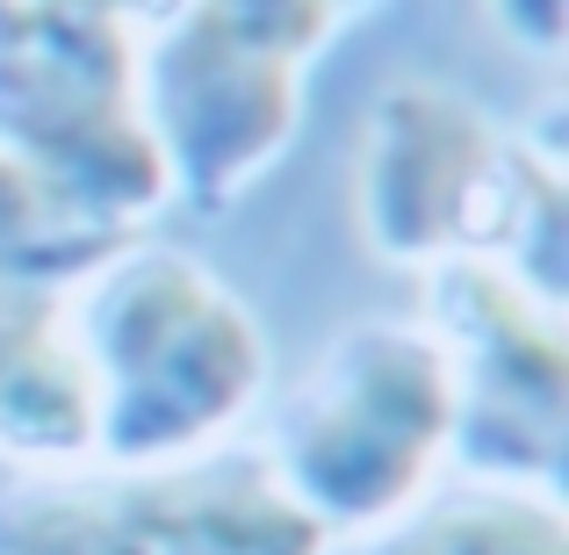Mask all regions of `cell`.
Segmentation results:
<instances>
[{"instance_id":"cell-1","label":"cell","mask_w":569,"mask_h":555,"mask_svg":"<svg viewBox=\"0 0 569 555\" xmlns=\"http://www.w3.org/2000/svg\"><path fill=\"white\" fill-rule=\"evenodd\" d=\"M66 325L94 389V462L109 476L223 455L267 397V333L181 246H116L66 289Z\"/></svg>"},{"instance_id":"cell-2","label":"cell","mask_w":569,"mask_h":555,"mask_svg":"<svg viewBox=\"0 0 569 555\" xmlns=\"http://www.w3.org/2000/svg\"><path fill=\"white\" fill-rule=\"evenodd\" d=\"M447 361L418 318H361L318 347L267 426L260 469L325 534L368 542L447 469Z\"/></svg>"},{"instance_id":"cell-3","label":"cell","mask_w":569,"mask_h":555,"mask_svg":"<svg viewBox=\"0 0 569 555\" xmlns=\"http://www.w3.org/2000/svg\"><path fill=\"white\" fill-rule=\"evenodd\" d=\"M418 325L447 361V469L461 484L562 498L569 469V339L498 260L447 252L418 275Z\"/></svg>"},{"instance_id":"cell-4","label":"cell","mask_w":569,"mask_h":555,"mask_svg":"<svg viewBox=\"0 0 569 555\" xmlns=\"http://www.w3.org/2000/svg\"><path fill=\"white\" fill-rule=\"evenodd\" d=\"M130 101L173 202L231 209L289 152L303 123V66L231 37L202 0H181L167 22L144 29L130 58Z\"/></svg>"},{"instance_id":"cell-5","label":"cell","mask_w":569,"mask_h":555,"mask_svg":"<svg viewBox=\"0 0 569 555\" xmlns=\"http://www.w3.org/2000/svg\"><path fill=\"white\" fill-rule=\"evenodd\" d=\"M505 123L447 80H382L353 145V224L368 252L426 275L447 252L483 246L498 195Z\"/></svg>"},{"instance_id":"cell-6","label":"cell","mask_w":569,"mask_h":555,"mask_svg":"<svg viewBox=\"0 0 569 555\" xmlns=\"http://www.w3.org/2000/svg\"><path fill=\"white\" fill-rule=\"evenodd\" d=\"M0 455L29 476L94 462V389L66 325V289L0 260Z\"/></svg>"},{"instance_id":"cell-7","label":"cell","mask_w":569,"mask_h":555,"mask_svg":"<svg viewBox=\"0 0 569 555\" xmlns=\"http://www.w3.org/2000/svg\"><path fill=\"white\" fill-rule=\"evenodd\" d=\"M562 109L548 123L505 130L498 152V195L483 217V260H498L533 304H569V167H562Z\"/></svg>"},{"instance_id":"cell-8","label":"cell","mask_w":569,"mask_h":555,"mask_svg":"<svg viewBox=\"0 0 569 555\" xmlns=\"http://www.w3.org/2000/svg\"><path fill=\"white\" fill-rule=\"evenodd\" d=\"M353 548L361 555H569V519L562 498L455 484V490H426L403 519H389L382 534H368Z\"/></svg>"},{"instance_id":"cell-9","label":"cell","mask_w":569,"mask_h":555,"mask_svg":"<svg viewBox=\"0 0 569 555\" xmlns=\"http://www.w3.org/2000/svg\"><path fill=\"white\" fill-rule=\"evenodd\" d=\"M0 555H159L138 476H29L0 498Z\"/></svg>"},{"instance_id":"cell-10","label":"cell","mask_w":569,"mask_h":555,"mask_svg":"<svg viewBox=\"0 0 569 555\" xmlns=\"http://www.w3.org/2000/svg\"><path fill=\"white\" fill-rule=\"evenodd\" d=\"M231 37L260 43V51L289 58V66H310L325 51V37L339 29V14L325 0H202Z\"/></svg>"},{"instance_id":"cell-11","label":"cell","mask_w":569,"mask_h":555,"mask_svg":"<svg viewBox=\"0 0 569 555\" xmlns=\"http://www.w3.org/2000/svg\"><path fill=\"white\" fill-rule=\"evenodd\" d=\"M498 37L527 58H562L569 43V0H483Z\"/></svg>"},{"instance_id":"cell-12","label":"cell","mask_w":569,"mask_h":555,"mask_svg":"<svg viewBox=\"0 0 569 555\" xmlns=\"http://www.w3.org/2000/svg\"><path fill=\"white\" fill-rule=\"evenodd\" d=\"M87 8H101V14H116L123 29H152V22H167L181 0H87Z\"/></svg>"},{"instance_id":"cell-13","label":"cell","mask_w":569,"mask_h":555,"mask_svg":"<svg viewBox=\"0 0 569 555\" xmlns=\"http://www.w3.org/2000/svg\"><path fill=\"white\" fill-rule=\"evenodd\" d=\"M325 8H332L339 22H347V14H368V8H382V0H325Z\"/></svg>"}]
</instances>
